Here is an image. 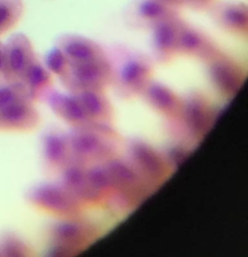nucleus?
I'll return each instance as SVG.
<instances>
[{
  "label": "nucleus",
  "mask_w": 248,
  "mask_h": 257,
  "mask_svg": "<svg viewBox=\"0 0 248 257\" xmlns=\"http://www.w3.org/2000/svg\"><path fill=\"white\" fill-rule=\"evenodd\" d=\"M71 158L89 166L116 155L119 138L109 124L88 122L66 133Z\"/></svg>",
  "instance_id": "nucleus-1"
},
{
  "label": "nucleus",
  "mask_w": 248,
  "mask_h": 257,
  "mask_svg": "<svg viewBox=\"0 0 248 257\" xmlns=\"http://www.w3.org/2000/svg\"><path fill=\"white\" fill-rule=\"evenodd\" d=\"M24 197L34 208L57 217H75L81 209V203L60 183L35 185L26 191Z\"/></svg>",
  "instance_id": "nucleus-2"
},
{
  "label": "nucleus",
  "mask_w": 248,
  "mask_h": 257,
  "mask_svg": "<svg viewBox=\"0 0 248 257\" xmlns=\"http://www.w3.org/2000/svg\"><path fill=\"white\" fill-rule=\"evenodd\" d=\"M59 79L71 93L82 90H103L112 84L113 67L107 58L69 63L65 74Z\"/></svg>",
  "instance_id": "nucleus-3"
},
{
  "label": "nucleus",
  "mask_w": 248,
  "mask_h": 257,
  "mask_svg": "<svg viewBox=\"0 0 248 257\" xmlns=\"http://www.w3.org/2000/svg\"><path fill=\"white\" fill-rule=\"evenodd\" d=\"M153 65L144 54L130 52L121 60L117 69H113V79L116 93L123 98L141 95L151 80Z\"/></svg>",
  "instance_id": "nucleus-4"
},
{
  "label": "nucleus",
  "mask_w": 248,
  "mask_h": 257,
  "mask_svg": "<svg viewBox=\"0 0 248 257\" xmlns=\"http://www.w3.org/2000/svg\"><path fill=\"white\" fill-rule=\"evenodd\" d=\"M128 157L145 182L158 184L167 177L170 167L165 158L145 141L131 140L128 145Z\"/></svg>",
  "instance_id": "nucleus-5"
},
{
  "label": "nucleus",
  "mask_w": 248,
  "mask_h": 257,
  "mask_svg": "<svg viewBox=\"0 0 248 257\" xmlns=\"http://www.w3.org/2000/svg\"><path fill=\"white\" fill-rule=\"evenodd\" d=\"M184 132L192 139L201 140L211 127L212 109L208 99L199 93H192L182 98L177 116Z\"/></svg>",
  "instance_id": "nucleus-6"
},
{
  "label": "nucleus",
  "mask_w": 248,
  "mask_h": 257,
  "mask_svg": "<svg viewBox=\"0 0 248 257\" xmlns=\"http://www.w3.org/2000/svg\"><path fill=\"white\" fill-rule=\"evenodd\" d=\"M206 63L210 80L216 89L224 95L234 96L245 79L241 67L221 51Z\"/></svg>",
  "instance_id": "nucleus-7"
},
{
  "label": "nucleus",
  "mask_w": 248,
  "mask_h": 257,
  "mask_svg": "<svg viewBox=\"0 0 248 257\" xmlns=\"http://www.w3.org/2000/svg\"><path fill=\"white\" fill-rule=\"evenodd\" d=\"M183 21L177 13L163 19L151 29V46L156 61L166 63L178 54L179 35Z\"/></svg>",
  "instance_id": "nucleus-8"
},
{
  "label": "nucleus",
  "mask_w": 248,
  "mask_h": 257,
  "mask_svg": "<svg viewBox=\"0 0 248 257\" xmlns=\"http://www.w3.org/2000/svg\"><path fill=\"white\" fill-rule=\"evenodd\" d=\"M5 82H22L23 75L36 55L29 38L23 33L13 34L4 44Z\"/></svg>",
  "instance_id": "nucleus-9"
},
{
  "label": "nucleus",
  "mask_w": 248,
  "mask_h": 257,
  "mask_svg": "<svg viewBox=\"0 0 248 257\" xmlns=\"http://www.w3.org/2000/svg\"><path fill=\"white\" fill-rule=\"evenodd\" d=\"M177 13L176 7L152 0H133L123 10V19L132 28L151 30L163 19Z\"/></svg>",
  "instance_id": "nucleus-10"
},
{
  "label": "nucleus",
  "mask_w": 248,
  "mask_h": 257,
  "mask_svg": "<svg viewBox=\"0 0 248 257\" xmlns=\"http://www.w3.org/2000/svg\"><path fill=\"white\" fill-rule=\"evenodd\" d=\"M47 234L52 243L74 249L87 243L94 236L95 231L88 222L76 217H68L50 224Z\"/></svg>",
  "instance_id": "nucleus-11"
},
{
  "label": "nucleus",
  "mask_w": 248,
  "mask_h": 257,
  "mask_svg": "<svg viewBox=\"0 0 248 257\" xmlns=\"http://www.w3.org/2000/svg\"><path fill=\"white\" fill-rule=\"evenodd\" d=\"M55 46L66 57L68 63H83L106 58L104 50L95 41L73 33H64L55 40Z\"/></svg>",
  "instance_id": "nucleus-12"
},
{
  "label": "nucleus",
  "mask_w": 248,
  "mask_h": 257,
  "mask_svg": "<svg viewBox=\"0 0 248 257\" xmlns=\"http://www.w3.org/2000/svg\"><path fill=\"white\" fill-rule=\"evenodd\" d=\"M207 10L212 20L222 29L238 35L247 33L248 9L245 3L217 2L212 3Z\"/></svg>",
  "instance_id": "nucleus-13"
},
{
  "label": "nucleus",
  "mask_w": 248,
  "mask_h": 257,
  "mask_svg": "<svg viewBox=\"0 0 248 257\" xmlns=\"http://www.w3.org/2000/svg\"><path fill=\"white\" fill-rule=\"evenodd\" d=\"M113 187V194L117 193L123 198L133 197L144 184L143 178L139 175L129 160L112 157L102 162Z\"/></svg>",
  "instance_id": "nucleus-14"
},
{
  "label": "nucleus",
  "mask_w": 248,
  "mask_h": 257,
  "mask_svg": "<svg viewBox=\"0 0 248 257\" xmlns=\"http://www.w3.org/2000/svg\"><path fill=\"white\" fill-rule=\"evenodd\" d=\"M41 155L44 167L59 172L71 159L67 134L58 128H48L41 136Z\"/></svg>",
  "instance_id": "nucleus-15"
},
{
  "label": "nucleus",
  "mask_w": 248,
  "mask_h": 257,
  "mask_svg": "<svg viewBox=\"0 0 248 257\" xmlns=\"http://www.w3.org/2000/svg\"><path fill=\"white\" fill-rule=\"evenodd\" d=\"M219 51L215 43L203 31L183 21L179 35L178 53L207 62Z\"/></svg>",
  "instance_id": "nucleus-16"
},
{
  "label": "nucleus",
  "mask_w": 248,
  "mask_h": 257,
  "mask_svg": "<svg viewBox=\"0 0 248 257\" xmlns=\"http://www.w3.org/2000/svg\"><path fill=\"white\" fill-rule=\"evenodd\" d=\"M141 95L155 111L171 119L177 118L181 109L182 98L166 84L151 79Z\"/></svg>",
  "instance_id": "nucleus-17"
},
{
  "label": "nucleus",
  "mask_w": 248,
  "mask_h": 257,
  "mask_svg": "<svg viewBox=\"0 0 248 257\" xmlns=\"http://www.w3.org/2000/svg\"><path fill=\"white\" fill-rule=\"evenodd\" d=\"M39 121V112L31 101L14 102L0 109V131H30Z\"/></svg>",
  "instance_id": "nucleus-18"
},
{
  "label": "nucleus",
  "mask_w": 248,
  "mask_h": 257,
  "mask_svg": "<svg viewBox=\"0 0 248 257\" xmlns=\"http://www.w3.org/2000/svg\"><path fill=\"white\" fill-rule=\"evenodd\" d=\"M44 100L57 116L72 126L90 122L73 93L66 94L51 88L45 95Z\"/></svg>",
  "instance_id": "nucleus-19"
},
{
  "label": "nucleus",
  "mask_w": 248,
  "mask_h": 257,
  "mask_svg": "<svg viewBox=\"0 0 248 257\" xmlns=\"http://www.w3.org/2000/svg\"><path fill=\"white\" fill-rule=\"evenodd\" d=\"M90 122L109 124L113 109L103 90H82L73 93Z\"/></svg>",
  "instance_id": "nucleus-20"
},
{
  "label": "nucleus",
  "mask_w": 248,
  "mask_h": 257,
  "mask_svg": "<svg viewBox=\"0 0 248 257\" xmlns=\"http://www.w3.org/2000/svg\"><path fill=\"white\" fill-rule=\"evenodd\" d=\"M22 82L33 102L37 100H44L45 95L52 88V77L50 71L36 55L27 67L23 75Z\"/></svg>",
  "instance_id": "nucleus-21"
},
{
  "label": "nucleus",
  "mask_w": 248,
  "mask_h": 257,
  "mask_svg": "<svg viewBox=\"0 0 248 257\" xmlns=\"http://www.w3.org/2000/svg\"><path fill=\"white\" fill-rule=\"evenodd\" d=\"M86 169L87 165L71 158L59 171V183L80 203H83L86 192Z\"/></svg>",
  "instance_id": "nucleus-22"
},
{
  "label": "nucleus",
  "mask_w": 248,
  "mask_h": 257,
  "mask_svg": "<svg viewBox=\"0 0 248 257\" xmlns=\"http://www.w3.org/2000/svg\"><path fill=\"white\" fill-rule=\"evenodd\" d=\"M24 11L22 0H0V35L12 29Z\"/></svg>",
  "instance_id": "nucleus-23"
},
{
  "label": "nucleus",
  "mask_w": 248,
  "mask_h": 257,
  "mask_svg": "<svg viewBox=\"0 0 248 257\" xmlns=\"http://www.w3.org/2000/svg\"><path fill=\"white\" fill-rule=\"evenodd\" d=\"M30 246L18 235L12 232H4L0 235V257H17L32 255Z\"/></svg>",
  "instance_id": "nucleus-24"
},
{
  "label": "nucleus",
  "mask_w": 248,
  "mask_h": 257,
  "mask_svg": "<svg viewBox=\"0 0 248 257\" xmlns=\"http://www.w3.org/2000/svg\"><path fill=\"white\" fill-rule=\"evenodd\" d=\"M18 101H31L23 82H4L0 84V109Z\"/></svg>",
  "instance_id": "nucleus-25"
},
{
  "label": "nucleus",
  "mask_w": 248,
  "mask_h": 257,
  "mask_svg": "<svg viewBox=\"0 0 248 257\" xmlns=\"http://www.w3.org/2000/svg\"><path fill=\"white\" fill-rule=\"evenodd\" d=\"M68 64L64 54L56 46L51 48L45 55L44 65L50 72L56 74L59 78L65 74Z\"/></svg>",
  "instance_id": "nucleus-26"
},
{
  "label": "nucleus",
  "mask_w": 248,
  "mask_h": 257,
  "mask_svg": "<svg viewBox=\"0 0 248 257\" xmlns=\"http://www.w3.org/2000/svg\"><path fill=\"white\" fill-rule=\"evenodd\" d=\"M189 154L190 151L187 149V147H184L183 145L180 144H176L168 147L163 157L165 158L169 167L176 169L185 161V159H187Z\"/></svg>",
  "instance_id": "nucleus-27"
},
{
  "label": "nucleus",
  "mask_w": 248,
  "mask_h": 257,
  "mask_svg": "<svg viewBox=\"0 0 248 257\" xmlns=\"http://www.w3.org/2000/svg\"><path fill=\"white\" fill-rule=\"evenodd\" d=\"M214 0H182L183 5L191 8L195 11H202L206 10L210 7Z\"/></svg>",
  "instance_id": "nucleus-28"
},
{
  "label": "nucleus",
  "mask_w": 248,
  "mask_h": 257,
  "mask_svg": "<svg viewBox=\"0 0 248 257\" xmlns=\"http://www.w3.org/2000/svg\"><path fill=\"white\" fill-rule=\"evenodd\" d=\"M5 50L4 44L0 41V84L5 82Z\"/></svg>",
  "instance_id": "nucleus-29"
},
{
  "label": "nucleus",
  "mask_w": 248,
  "mask_h": 257,
  "mask_svg": "<svg viewBox=\"0 0 248 257\" xmlns=\"http://www.w3.org/2000/svg\"><path fill=\"white\" fill-rule=\"evenodd\" d=\"M152 1L159 2V3L165 4V5H169V6H172V7H176V8H178V7L183 5L182 0H152Z\"/></svg>",
  "instance_id": "nucleus-30"
}]
</instances>
